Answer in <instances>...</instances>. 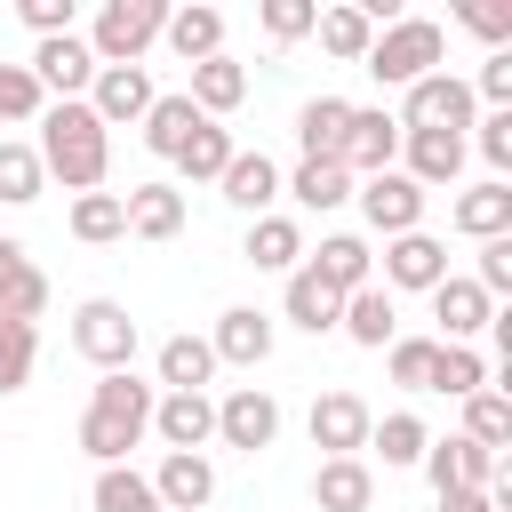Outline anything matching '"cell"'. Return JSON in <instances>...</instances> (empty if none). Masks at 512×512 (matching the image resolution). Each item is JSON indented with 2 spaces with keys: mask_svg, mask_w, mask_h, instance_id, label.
<instances>
[{
  "mask_svg": "<svg viewBox=\"0 0 512 512\" xmlns=\"http://www.w3.org/2000/svg\"><path fill=\"white\" fill-rule=\"evenodd\" d=\"M32 80H40V96L56 88V104H72V96L96 80V56H88V40H72V32H64V40H40V48H32Z\"/></svg>",
  "mask_w": 512,
  "mask_h": 512,
  "instance_id": "13",
  "label": "cell"
},
{
  "mask_svg": "<svg viewBox=\"0 0 512 512\" xmlns=\"http://www.w3.org/2000/svg\"><path fill=\"white\" fill-rule=\"evenodd\" d=\"M296 256H304V232H296L288 216H256V232H248V264H256V272H296Z\"/></svg>",
  "mask_w": 512,
  "mask_h": 512,
  "instance_id": "33",
  "label": "cell"
},
{
  "mask_svg": "<svg viewBox=\"0 0 512 512\" xmlns=\"http://www.w3.org/2000/svg\"><path fill=\"white\" fill-rule=\"evenodd\" d=\"M48 312V272L24 256V240H0V320H40Z\"/></svg>",
  "mask_w": 512,
  "mask_h": 512,
  "instance_id": "15",
  "label": "cell"
},
{
  "mask_svg": "<svg viewBox=\"0 0 512 512\" xmlns=\"http://www.w3.org/2000/svg\"><path fill=\"white\" fill-rule=\"evenodd\" d=\"M312 504H320V512H368V504H376V472H368L360 456H328V464L312 472Z\"/></svg>",
  "mask_w": 512,
  "mask_h": 512,
  "instance_id": "21",
  "label": "cell"
},
{
  "mask_svg": "<svg viewBox=\"0 0 512 512\" xmlns=\"http://www.w3.org/2000/svg\"><path fill=\"white\" fill-rule=\"evenodd\" d=\"M208 352H216V360H232V368H264V360H272V320H264L256 304H232V312L216 320Z\"/></svg>",
  "mask_w": 512,
  "mask_h": 512,
  "instance_id": "17",
  "label": "cell"
},
{
  "mask_svg": "<svg viewBox=\"0 0 512 512\" xmlns=\"http://www.w3.org/2000/svg\"><path fill=\"white\" fill-rule=\"evenodd\" d=\"M72 344H80V360H96L104 376H112V368H128V360H136V320H128V304L88 296V304L72 312Z\"/></svg>",
  "mask_w": 512,
  "mask_h": 512,
  "instance_id": "5",
  "label": "cell"
},
{
  "mask_svg": "<svg viewBox=\"0 0 512 512\" xmlns=\"http://www.w3.org/2000/svg\"><path fill=\"white\" fill-rule=\"evenodd\" d=\"M88 112H96L104 128L144 120V112H152V72H144V64H96V80H88Z\"/></svg>",
  "mask_w": 512,
  "mask_h": 512,
  "instance_id": "9",
  "label": "cell"
},
{
  "mask_svg": "<svg viewBox=\"0 0 512 512\" xmlns=\"http://www.w3.org/2000/svg\"><path fill=\"white\" fill-rule=\"evenodd\" d=\"M360 216H368L384 240H400V232H416V216H424V184H408L400 168H384V176L360 184Z\"/></svg>",
  "mask_w": 512,
  "mask_h": 512,
  "instance_id": "11",
  "label": "cell"
},
{
  "mask_svg": "<svg viewBox=\"0 0 512 512\" xmlns=\"http://www.w3.org/2000/svg\"><path fill=\"white\" fill-rule=\"evenodd\" d=\"M368 448H384V464H424V448H432V432L400 408V416H384V424H368Z\"/></svg>",
  "mask_w": 512,
  "mask_h": 512,
  "instance_id": "42",
  "label": "cell"
},
{
  "mask_svg": "<svg viewBox=\"0 0 512 512\" xmlns=\"http://www.w3.org/2000/svg\"><path fill=\"white\" fill-rule=\"evenodd\" d=\"M448 280V248L432 240V232H400L392 248H384V288H440Z\"/></svg>",
  "mask_w": 512,
  "mask_h": 512,
  "instance_id": "14",
  "label": "cell"
},
{
  "mask_svg": "<svg viewBox=\"0 0 512 512\" xmlns=\"http://www.w3.org/2000/svg\"><path fill=\"white\" fill-rule=\"evenodd\" d=\"M16 16H24L40 40H64V32H72V0H24Z\"/></svg>",
  "mask_w": 512,
  "mask_h": 512,
  "instance_id": "49",
  "label": "cell"
},
{
  "mask_svg": "<svg viewBox=\"0 0 512 512\" xmlns=\"http://www.w3.org/2000/svg\"><path fill=\"white\" fill-rule=\"evenodd\" d=\"M480 96H488V104H504V112H512V48H496V56H488V64H480Z\"/></svg>",
  "mask_w": 512,
  "mask_h": 512,
  "instance_id": "50",
  "label": "cell"
},
{
  "mask_svg": "<svg viewBox=\"0 0 512 512\" xmlns=\"http://www.w3.org/2000/svg\"><path fill=\"white\" fill-rule=\"evenodd\" d=\"M400 128H440V136H464V128H472V88H464L456 72H424V80L408 88Z\"/></svg>",
  "mask_w": 512,
  "mask_h": 512,
  "instance_id": "6",
  "label": "cell"
},
{
  "mask_svg": "<svg viewBox=\"0 0 512 512\" xmlns=\"http://www.w3.org/2000/svg\"><path fill=\"white\" fill-rule=\"evenodd\" d=\"M240 96H248V72H240L232 56H208V64H192V104H200L208 120H216V112H232Z\"/></svg>",
  "mask_w": 512,
  "mask_h": 512,
  "instance_id": "32",
  "label": "cell"
},
{
  "mask_svg": "<svg viewBox=\"0 0 512 512\" xmlns=\"http://www.w3.org/2000/svg\"><path fill=\"white\" fill-rule=\"evenodd\" d=\"M40 360V328L32 320H0V392H24Z\"/></svg>",
  "mask_w": 512,
  "mask_h": 512,
  "instance_id": "39",
  "label": "cell"
},
{
  "mask_svg": "<svg viewBox=\"0 0 512 512\" xmlns=\"http://www.w3.org/2000/svg\"><path fill=\"white\" fill-rule=\"evenodd\" d=\"M368 400L360 392H320L312 400V448H328V456H360L368 448Z\"/></svg>",
  "mask_w": 512,
  "mask_h": 512,
  "instance_id": "12",
  "label": "cell"
},
{
  "mask_svg": "<svg viewBox=\"0 0 512 512\" xmlns=\"http://www.w3.org/2000/svg\"><path fill=\"white\" fill-rule=\"evenodd\" d=\"M152 496H160V512H208V496H216V464H208V456H160Z\"/></svg>",
  "mask_w": 512,
  "mask_h": 512,
  "instance_id": "19",
  "label": "cell"
},
{
  "mask_svg": "<svg viewBox=\"0 0 512 512\" xmlns=\"http://www.w3.org/2000/svg\"><path fill=\"white\" fill-rule=\"evenodd\" d=\"M160 40H168L184 64H208V56H224V16H216V8H168Z\"/></svg>",
  "mask_w": 512,
  "mask_h": 512,
  "instance_id": "28",
  "label": "cell"
},
{
  "mask_svg": "<svg viewBox=\"0 0 512 512\" xmlns=\"http://www.w3.org/2000/svg\"><path fill=\"white\" fill-rule=\"evenodd\" d=\"M272 432H280V400L264 392V384H240V392H224L216 400V440L224 448H272Z\"/></svg>",
  "mask_w": 512,
  "mask_h": 512,
  "instance_id": "7",
  "label": "cell"
},
{
  "mask_svg": "<svg viewBox=\"0 0 512 512\" xmlns=\"http://www.w3.org/2000/svg\"><path fill=\"white\" fill-rule=\"evenodd\" d=\"M424 472H432L440 496H448V488H496V456L472 448L464 432H456V440H432V448H424Z\"/></svg>",
  "mask_w": 512,
  "mask_h": 512,
  "instance_id": "18",
  "label": "cell"
},
{
  "mask_svg": "<svg viewBox=\"0 0 512 512\" xmlns=\"http://www.w3.org/2000/svg\"><path fill=\"white\" fill-rule=\"evenodd\" d=\"M312 32H320V48H328V56H344V64H360V56H368V40H376V24H368L360 8H320V24H312Z\"/></svg>",
  "mask_w": 512,
  "mask_h": 512,
  "instance_id": "37",
  "label": "cell"
},
{
  "mask_svg": "<svg viewBox=\"0 0 512 512\" xmlns=\"http://www.w3.org/2000/svg\"><path fill=\"white\" fill-rule=\"evenodd\" d=\"M152 384H136L128 368H112V376H96V392H88V416H80V448L96 456V464H120L144 432H152Z\"/></svg>",
  "mask_w": 512,
  "mask_h": 512,
  "instance_id": "2",
  "label": "cell"
},
{
  "mask_svg": "<svg viewBox=\"0 0 512 512\" xmlns=\"http://www.w3.org/2000/svg\"><path fill=\"white\" fill-rule=\"evenodd\" d=\"M400 144H408V184H456V168H464V136H440V128H400Z\"/></svg>",
  "mask_w": 512,
  "mask_h": 512,
  "instance_id": "20",
  "label": "cell"
},
{
  "mask_svg": "<svg viewBox=\"0 0 512 512\" xmlns=\"http://www.w3.org/2000/svg\"><path fill=\"white\" fill-rule=\"evenodd\" d=\"M456 232H472V240H504V232H512V184L488 176V184L456 192Z\"/></svg>",
  "mask_w": 512,
  "mask_h": 512,
  "instance_id": "26",
  "label": "cell"
},
{
  "mask_svg": "<svg viewBox=\"0 0 512 512\" xmlns=\"http://www.w3.org/2000/svg\"><path fill=\"white\" fill-rule=\"evenodd\" d=\"M464 440L496 456V448L512 440V392H496V384H480V392L464 400Z\"/></svg>",
  "mask_w": 512,
  "mask_h": 512,
  "instance_id": "31",
  "label": "cell"
},
{
  "mask_svg": "<svg viewBox=\"0 0 512 512\" xmlns=\"http://www.w3.org/2000/svg\"><path fill=\"white\" fill-rule=\"evenodd\" d=\"M216 184H224V200H232V208H248V216H264V208L280 200V168H272L264 152H232V168H224Z\"/></svg>",
  "mask_w": 512,
  "mask_h": 512,
  "instance_id": "29",
  "label": "cell"
},
{
  "mask_svg": "<svg viewBox=\"0 0 512 512\" xmlns=\"http://www.w3.org/2000/svg\"><path fill=\"white\" fill-rule=\"evenodd\" d=\"M304 272H312V280H328L336 296H352V288H368L376 256H368V240H352V232H328V240H320V256H312Z\"/></svg>",
  "mask_w": 512,
  "mask_h": 512,
  "instance_id": "27",
  "label": "cell"
},
{
  "mask_svg": "<svg viewBox=\"0 0 512 512\" xmlns=\"http://www.w3.org/2000/svg\"><path fill=\"white\" fill-rule=\"evenodd\" d=\"M344 128H352V104H344V96H312V104L296 112L304 160H344Z\"/></svg>",
  "mask_w": 512,
  "mask_h": 512,
  "instance_id": "24",
  "label": "cell"
},
{
  "mask_svg": "<svg viewBox=\"0 0 512 512\" xmlns=\"http://www.w3.org/2000/svg\"><path fill=\"white\" fill-rule=\"evenodd\" d=\"M336 328H344L352 344L384 352V344L400 336V320H392V288H376V280H368V288H352V296H344V312H336Z\"/></svg>",
  "mask_w": 512,
  "mask_h": 512,
  "instance_id": "22",
  "label": "cell"
},
{
  "mask_svg": "<svg viewBox=\"0 0 512 512\" xmlns=\"http://www.w3.org/2000/svg\"><path fill=\"white\" fill-rule=\"evenodd\" d=\"M480 152H488V168H512V112L480 120Z\"/></svg>",
  "mask_w": 512,
  "mask_h": 512,
  "instance_id": "51",
  "label": "cell"
},
{
  "mask_svg": "<svg viewBox=\"0 0 512 512\" xmlns=\"http://www.w3.org/2000/svg\"><path fill=\"white\" fill-rule=\"evenodd\" d=\"M312 24H320L312 0H264V32H272V40H304Z\"/></svg>",
  "mask_w": 512,
  "mask_h": 512,
  "instance_id": "47",
  "label": "cell"
},
{
  "mask_svg": "<svg viewBox=\"0 0 512 512\" xmlns=\"http://www.w3.org/2000/svg\"><path fill=\"white\" fill-rule=\"evenodd\" d=\"M384 352H392V384H408V392H432V360H440V336H392Z\"/></svg>",
  "mask_w": 512,
  "mask_h": 512,
  "instance_id": "43",
  "label": "cell"
},
{
  "mask_svg": "<svg viewBox=\"0 0 512 512\" xmlns=\"http://www.w3.org/2000/svg\"><path fill=\"white\" fill-rule=\"evenodd\" d=\"M40 184H48L40 176V152L32 144H0V200L24 208V200H40Z\"/></svg>",
  "mask_w": 512,
  "mask_h": 512,
  "instance_id": "44",
  "label": "cell"
},
{
  "mask_svg": "<svg viewBox=\"0 0 512 512\" xmlns=\"http://www.w3.org/2000/svg\"><path fill=\"white\" fill-rule=\"evenodd\" d=\"M432 320H440V344H472V336L496 320V304H488L472 280H456V272H448V280L432 288Z\"/></svg>",
  "mask_w": 512,
  "mask_h": 512,
  "instance_id": "16",
  "label": "cell"
},
{
  "mask_svg": "<svg viewBox=\"0 0 512 512\" xmlns=\"http://www.w3.org/2000/svg\"><path fill=\"white\" fill-rule=\"evenodd\" d=\"M440 512H512V496L504 488H448Z\"/></svg>",
  "mask_w": 512,
  "mask_h": 512,
  "instance_id": "52",
  "label": "cell"
},
{
  "mask_svg": "<svg viewBox=\"0 0 512 512\" xmlns=\"http://www.w3.org/2000/svg\"><path fill=\"white\" fill-rule=\"evenodd\" d=\"M160 24H168L160 0H104V8H96V32H88V56H96V64H136V56L160 40Z\"/></svg>",
  "mask_w": 512,
  "mask_h": 512,
  "instance_id": "4",
  "label": "cell"
},
{
  "mask_svg": "<svg viewBox=\"0 0 512 512\" xmlns=\"http://www.w3.org/2000/svg\"><path fill=\"white\" fill-rule=\"evenodd\" d=\"M288 192H296L304 208H344V200H352V176H344L336 160H304V168L288 176Z\"/></svg>",
  "mask_w": 512,
  "mask_h": 512,
  "instance_id": "41",
  "label": "cell"
},
{
  "mask_svg": "<svg viewBox=\"0 0 512 512\" xmlns=\"http://www.w3.org/2000/svg\"><path fill=\"white\" fill-rule=\"evenodd\" d=\"M152 432L168 440V456H200L216 440V400L208 392H160L152 400Z\"/></svg>",
  "mask_w": 512,
  "mask_h": 512,
  "instance_id": "8",
  "label": "cell"
},
{
  "mask_svg": "<svg viewBox=\"0 0 512 512\" xmlns=\"http://www.w3.org/2000/svg\"><path fill=\"white\" fill-rule=\"evenodd\" d=\"M440 56H448V32L432 24V16H400V24H384L376 40H368V72L384 80V88H416L424 72H440Z\"/></svg>",
  "mask_w": 512,
  "mask_h": 512,
  "instance_id": "3",
  "label": "cell"
},
{
  "mask_svg": "<svg viewBox=\"0 0 512 512\" xmlns=\"http://www.w3.org/2000/svg\"><path fill=\"white\" fill-rule=\"evenodd\" d=\"M392 152H400V120L352 104V128H344V160H336V168H344V176H384Z\"/></svg>",
  "mask_w": 512,
  "mask_h": 512,
  "instance_id": "10",
  "label": "cell"
},
{
  "mask_svg": "<svg viewBox=\"0 0 512 512\" xmlns=\"http://www.w3.org/2000/svg\"><path fill=\"white\" fill-rule=\"evenodd\" d=\"M488 384V360L472 352V344H440V360H432V392H448V400H472Z\"/></svg>",
  "mask_w": 512,
  "mask_h": 512,
  "instance_id": "38",
  "label": "cell"
},
{
  "mask_svg": "<svg viewBox=\"0 0 512 512\" xmlns=\"http://www.w3.org/2000/svg\"><path fill=\"white\" fill-rule=\"evenodd\" d=\"M40 176H64V192H96L104 168H112V128L88 112V96L72 104H48L40 112Z\"/></svg>",
  "mask_w": 512,
  "mask_h": 512,
  "instance_id": "1",
  "label": "cell"
},
{
  "mask_svg": "<svg viewBox=\"0 0 512 512\" xmlns=\"http://www.w3.org/2000/svg\"><path fill=\"white\" fill-rule=\"evenodd\" d=\"M88 504H96V512H160L152 480H144V472H128V464H104V472H96V488H88Z\"/></svg>",
  "mask_w": 512,
  "mask_h": 512,
  "instance_id": "35",
  "label": "cell"
},
{
  "mask_svg": "<svg viewBox=\"0 0 512 512\" xmlns=\"http://www.w3.org/2000/svg\"><path fill=\"white\" fill-rule=\"evenodd\" d=\"M40 112H48V96H40L32 64H0V120H40Z\"/></svg>",
  "mask_w": 512,
  "mask_h": 512,
  "instance_id": "45",
  "label": "cell"
},
{
  "mask_svg": "<svg viewBox=\"0 0 512 512\" xmlns=\"http://www.w3.org/2000/svg\"><path fill=\"white\" fill-rule=\"evenodd\" d=\"M200 128H208V112H200L192 96H152V112H144V144H152L160 160H176Z\"/></svg>",
  "mask_w": 512,
  "mask_h": 512,
  "instance_id": "23",
  "label": "cell"
},
{
  "mask_svg": "<svg viewBox=\"0 0 512 512\" xmlns=\"http://www.w3.org/2000/svg\"><path fill=\"white\" fill-rule=\"evenodd\" d=\"M208 376H216L208 336H168V344H160V384H168V392H200Z\"/></svg>",
  "mask_w": 512,
  "mask_h": 512,
  "instance_id": "30",
  "label": "cell"
},
{
  "mask_svg": "<svg viewBox=\"0 0 512 512\" xmlns=\"http://www.w3.org/2000/svg\"><path fill=\"white\" fill-rule=\"evenodd\" d=\"M456 24H464V32H480V40H512V8H504V0H464V8H456Z\"/></svg>",
  "mask_w": 512,
  "mask_h": 512,
  "instance_id": "48",
  "label": "cell"
},
{
  "mask_svg": "<svg viewBox=\"0 0 512 512\" xmlns=\"http://www.w3.org/2000/svg\"><path fill=\"white\" fill-rule=\"evenodd\" d=\"M472 288L496 304V296H512V240H480V272H472Z\"/></svg>",
  "mask_w": 512,
  "mask_h": 512,
  "instance_id": "46",
  "label": "cell"
},
{
  "mask_svg": "<svg viewBox=\"0 0 512 512\" xmlns=\"http://www.w3.org/2000/svg\"><path fill=\"white\" fill-rule=\"evenodd\" d=\"M336 312H344V296H336L328 280H312V272H288V320H296V328L328 336V328H336Z\"/></svg>",
  "mask_w": 512,
  "mask_h": 512,
  "instance_id": "34",
  "label": "cell"
},
{
  "mask_svg": "<svg viewBox=\"0 0 512 512\" xmlns=\"http://www.w3.org/2000/svg\"><path fill=\"white\" fill-rule=\"evenodd\" d=\"M120 232H128V208H120V192H80V200H72V240L104 248V240H120Z\"/></svg>",
  "mask_w": 512,
  "mask_h": 512,
  "instance_id": "36",
  "label": "cell"
},
{
  "mask_svg": "<svg viewBox=\"0 0 512 512\" xmlns=\"http://www.w3.org/2000/svg\"><path fill=\"white\" fill-rule=\"evenodd\" d=\"M120 208H128V232L136 240H176L184 232V192L176 184H136Z\"/></svg>",
  "mask_w": 512,
  "mask_h": 512,
  "instance_id": "25",
  "label": "cell"
},
{
  "mask_svg": "<svg viewBox=\"0 0 512 512\" xmlns=\"http://www.w3.org/2000/svg\"><path fill=\"white\" fill-rule=\"evenodd\" d=\"M232 152H240V144H232V136H224V128H216V120H208V128H200V136H192V144H184V152H176V168H184V176H192V184H216V176H224V168H232Z\"/></svg>",
  "mask_w": 512,
  "mask_h": 512,
  "instance_id": "40",
  "label": "cell"
}]
</instances>
